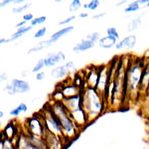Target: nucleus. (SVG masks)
I'll list each match as a JSON object with an SVG mask.
<instances>
[{"mask_svg":"<svg viewBox=\"0 0 149 149\" xmlns=\"http://www.w3.org/2000/svg\"><path fill=\"white\" fill-rule=\"evenodd\" d=\"M143 60L136 58L130 60V63L126 68V86H127V100H136L140 97V81L144 70Z\"/></svg>","mask_w":149,"mask_h":149,"instance_id":"1","label":"nucleus"},{"mask_svg":"<svg viewBox=\"0 0 149 149\" xmlns=\"http://www.w3.org/2000/svg\"><path fill=\"white\" fill-rule=\"evenodd\" d=\"M81 98H83V109L88 114L90 122H93L100 115H102L107 107L104 97L95 88H84L81 91Z\"/></svg>","mask_w":149,"mask_h":149,"instance_id":"2","label":"nucleus"},{"mask_svg":"<svg viewBox=\"0 0 149 149\" xmlns=\"http://www.w3.org/2000/svg\"><path fill=\"white\" fill-rule=\"evenodd\" d=\"M49 102L52 107L53 111L56 114L60 123H61L62 131H63V138L66 140L67 143H68V141L74 140L78 136L79 132L81 130L71 117L70 112L65 107L63 102H51V100Z\"/></svg>","mask_w":149,"mask_h":149,"instance_id":"3","label":"nucleus"},{"mask_svg":"<svg viewBox=\"0 0 149 149\" xmlns=\"http://www.w3.org/2000/svg\"><path fill=\"white\" fill-rule=\"evenodd\" d=\"M40 112L42 114L43 121H44L47 132H50V133L56 134V135L63 137V131H62L61 123H60L56 114L53 111L52 107L49 102L44 105V107L40 110Z\"/></svg>","mask_w":149,"mask_h":149,"instance_id":"4","label":"nucleus"},{"mask_svg":"<svg viewBox=\"0 0 149 149\" xmlns=\"http://www.w3.org/2000/svg\"><path fill=\"white\" fill-rule=\"evenodd\" d=\"M22 126L23 131H25L26 133L30 134V135L45 137V135L47 134V129L45 127L42 114H41L40 111L37 112V113H34L32 116L26 118Z\"/></svg>","mask_w":149,"mask_h":149,"instance_id":"5","label":"nucleus"},{"mask_svg":"<svg viewBox=\"0 0 149 149\" xmlns=\"http://www.w3.org/2000/svg\"><path fill=\"white\" fill-rule=\"evenodd\" d=\"M98 68H100L98 81L95 90L104 97L107 86L109 85V65H102V66H98Z\"/></svg>","mask_w":149,"mask_h":149,"instance_id":"6","label":"nucleus"},{"mask_svg":"<svg viewBox=\"0 0 149 149\" xmlns=\"http://www.w3.org/2000/svg\"><path fill=\"white\" fill-rule=\"evenodd\" d=\"M23 129H21V125L17 123L16 120H11L4 126L3 130H2V136L5 138L12 139L15 140L18 138V136L22 133Z\"/></svg>","mask_w":149,"mask_h":149,"instance_id":"7","label":"nucleus"},{"mask_svg":"<svg viewBox=\"0 0 149 149\" xmlns=\"http://www.w3.org/2000/svg\"><path fill=\"white\" fill-rule=\"evenodd\" d=\"M44 139L47 149H64L67 145L66 140L62 136L50 133V132H47Z\"/></svg>","mask_w":149,"mask_h":149,"instance_id":"8","label":"nucleus"},{"mask_svg":"<svg viewBox=\"0 0 149 149\" xmlns=\"http://www.w3.org/2000/svg\"><path fill=\"white\" fill-rule=\"evenodd\" d=\"M70 115H71V117L73 118L74 123L77 124V126L80 128V130H83L88 123H91L90 120H88V114H86V112L85 111L84 109L70 112Z\"/></svg>","mask_w":149,"mask_h":149,"instance_id":"9","label":"nucleus"},{"mask_svg":"<svg viewBox=\"0 0 149 149\" xmlns=\"http://www.w3.org/2000/svg\"><path fill=\"white\" fill-rule=\"evenodd\" d=\"M98 73H100L98 67H90L88 72L85 74V83L86 88H95L98 81Z\"/></svg>","mask_w":149,"mask_h":149,"instance_id":"10","label":"nucleus"},{"mask_svg":"<svg viewBox=\"0 0 149 149\" xmlns=\"http://www.w3.org/2000/svg\"><path fill=\"white\" fill-rule=\"evenodd\" d=\"M45 59V64H46L47 68H51V67H55L58 64L64 63L66 61V55L64 52H51L46 55Z\"/></svg>","mask_w":149,"mask_h":149,"instance_id":"11","label":"nucleus"},{"mask_svg":"<svg viewBox=\"0 0 149 149\" xmlns=\"http://www.w3.org/2000/svg\"><path fill=\"white\" fill-rule=\"evenodd\" d=\"M63 104L65 105V107H66L69 112L83 109V98H81V95H74V97H65V100H63Z\"/></svg>","mask_w":149,"mask_h":149,"instance_id":"12","label":"nucleus"},{"mask_svg":"<svg viewBox=\"0 0 149 149\" xmlns=\"http://www.w3.org/2000/svg\"><path fill=\"white\" fill-rule=\"evenodd\" d=\"M137 44V37L134 34H130L123 39L119 40L117 44L115 45V49L120 51V50H132Z\"/></svg>","mask_w":149,"mask_h":149,"instance_id":"13","label":"nucleus"},{"mask_svg":"<svg viewBox=\"0 0 149 149\" xmlns=\"http://www.w3.org/2000/svg\"><path fill=\"white\" fill-rule=\"evenodd\" d=\"M59 88H61V91L63 92L65 97H74V95H78L81 93V90L77 86H74L72 81L68 84H64L62 83V85H60L58 86Z\"/></svg>","mask_w":149,"mask_h":149,"instance_id":"14","label":"nucleus"},{"mask_svg":"<svg viewBox=\"0 0 149 149\" xmlns=\"http://www.w3.org/2000/svg\"><path fill=\"white\" fill-rule=\"evenodd\" d=\"M149 90V62L145 64L144 70L142 73V78L140 81V95L141 97H146Z\"/></svg>","mask_w":149,"mask_h":149,"instance_id":"15","label":"nucleus"},{"mask_svg":"<svg viewBox=\"0 0 149 149\" xmlns=\"http://www.w3.org/2000/svg\"><path fill=\"white\" fill-rule=\"evenodd\" d=\"M12 86H14L16 93H26L30 92L31 86L28 81L25 80H21V79H12L10 81Z\"/></svg>","mask_w":149,"mask_h":149,"instance_id":"16","label":"nucleus"},{"mask_svg":"<svg viewBox=\"0 0 149 149\" xmlns=\"http://www.w3.org/2000/svg\"><path fill=\"white\" fill-rule=\"evenodd\" d=\"M68 74H70V73L68 70L66 69L65 65H60V66L55 67L50 72V76L54 80H64V79L67 78Z\"/></svg>","mask_w":149,"mask_h":149,"instance_id":"17","label":"nucleus"},{"mask_svg":"<svg viewBox=\"0 0 149 149\" xmlns=\"http://www.w3.org/2000/svg\"><path fill=\"white\" fill-rule=\"evenodd\" d=\"M55 43L53 42L51 39H48V40H44V41H41L38 44H36L35 46L31 47L30 49L28 50L27 54L28 55H31V54H34L36 52H40V51H43L45 49H48V48L52 47Z\"/></svg>","mask_w":149,"mask_h":149,"instance_id":"18","label":"nucleus"},{"mask_svg":"<svg viewBox=\"0 0 149 149\" xmlns=\"http://www.w3.org/2000/svg\"><path fill=\"white\" fill-rule=\"evenodd\" d=\"M95 43L91 42V41L85 39H81L80 42L77 43L76 45L73 47V52L74 53H80V52H85V51H88L92 48L95 47Z\"/></svg>","mask_w":149,"mask_h":149,"instance_id":"19","label":"nucleus"},{"mask_svg":"<svg viewBox=\"0 0 149 149\" xmlns=\"http://www.w3.org/2000/svg\"><path fill=\"white\" fill-rule=\"evenodd\" d=\"M15 142L17 149H26L28 146H30L32 144L30 139V134L26 133L25 131H22V133L18 136V138L16 139Z\"/></svg>","mask_w":149,"mask_h":149,"instance_id":"20","label":"nucleus"},{"mask_svg":"<svg viewBox=\"0 0 149 149\" xmlns=\"http://www.w3.org/2000/svg\"><path fill=\"white\" fill-rule=\"evenodd\" d=\"M74 29V26H70L69 25V26H67V27L62 28V29H60V30H58L57 32L53 33V34L51 35V37H50L49 39H51L53 42L56 43L58 40H60L61 38H63L64 36H66V35H68V34H70V33L73 32Z\"/></svg>","mask_w":149,"mask_h":149,"instance_id":"21","label":"nucleus"},{"mask_svg":"<svg viewBox=\"0 0 149 149\" xmlns=\"http://www.w3.org/2000/svg\"><path fill=\"white\" fill-rule=\"evenodd\" d=\"M117 41L115 38L110 37V36H103L100 38V40L98 41V45L102 49H111L112 47H115V45L117 44Z\"/></svg>","mask_w":149,"mask_h":149,"instance_id":"22","label":"nucleus"},{"mask_svg":"<svg viewBox=\"0 0 149 149\" xmlns=\"http://www.w3.org/2000/svg\"><path fill=\"white\" fill-rule=\"evenodd\" d=\"M144 14H140V15H137L135 18L131 19L126 25V31L128 33H132L134 31H136L137 29L142 25V16Z\"/></svg>","mask_w":149,"mask_h":149,"instance_id":"23","label":"nucleus"},{"mask_svg":"<svg viewBox=\"0 0 149 149\" xmlns=\"http://www.w3.org/2000/svg\"><path fill=\"white\" fill-rule=\"evenodd\" d=\"M32 29H33V27L31 25H27V26H25V27H23V28L17 29V30H16V32H14L13 34L9 37V41H10V42H13V41H16V40L20 39L23 35H25L26 33L30 32Z\"/></svg>","mask_w":149,"mask_h":149,"instance_id":"24","label":"nucleus"},{"mask_svg":"<svg viewBox=\"0 0 149 149\" xmlns=\"http://www.w3.org/2000/svg\"><path fill=\"white\" fill-rule=\"evenodd\" d=\"M0 149H17L15 140L5 138L4 136H2V139L0 140Z\"/></svg>","mask_w":149,"mask_h":149,"instance_id":"25","label":"nucleus"},{"mask_svg":"<svg viewBox=\"0 0 149 149\" xmlns=\"http://www.w3.org/2000/svg\"><path fill=\"white\" fill-rule=\"evenodd\" d=\"M140 8H141V6H140V4H139L138 0H136V1H130L126 5L125 8L123 9V12L126 14H131V13H134V12L138 11Z\"/></svg>","mask_w":149,"mask_h":149,"instance_id":"26","label":"nucleus"},{"mask_svg":"<svg viewBox=\"0 0 149 149\" xmlns=\"http://www.w3.org/2000/svg\"><path fill=\"white\" fill-rule=\"evenodd\" d=\"M30 139H31V143L33 145L37 146V147H39L41 149H47L44 137H40V136H36V135H30Z\"/></svg>","mask_w":149,"mask_h":149,"instance_id":"27","label":"nucleus"},{"mask_svg":"<svg viewBox=\"0 0 149 149\" xmlns=\"http://www.w3.org/2000/svg\"><path fill=\"white\" fill-rule=\"evenodd\" d=\"M51 102H63V100H65V95L63 92L61 91V88H57L56 90L54 91L51 93Z\"/></svg>","mask_w":149,"mask_h":149,"instance_id":"28","label":"nucleus"},{"mask_svg":"<svg viewBox=\"0 0 149 149\" xmlns=\"http://www.w3.org/2000/svg\"><path fill=\"white\" fill-rule=\"evenodd\" d=\"M31 6H32V3L28 2V3H26V4H22V5L13 7V8L11 9V12L13 14H20V13H22V12L26 11L28 8H30Z\"/></svg>","mask_w":149,"mask_h":149,"instance_id":"29","label":"nucleus"},{"mask_svg":"<svg viewBox=\"0 0 149 149\" xmlns=\"http://www.w3.org/2000/svg\"><path fill=\"white\" fill-rule=\"evenodd\" d=\"M81 6L83 5H81V2L80 0H73L69 5V11L71 13H76L80 10Z\"/></svg>","mask_w":149,"mask_h":149,"instance_id":"30","label":"nucleus"},{"mask_svg":"<svg viewBox=\"0 0 149 149\" xmlns=\"http://www.w3.org/2000/svg\"><path fill=\"white\" fill-rule=\"evenodd\" d=\"M46 67V64H45V59L44 58H42V59L38 60V62L36 63V65L34 66V68L32 69V73H40V72H42V70Z\"/></svg>","mask_w":149,"mask_h":149,"instance_id":"31","label":"nucleus"},{"mask_svg":"<svg viewBox=\"0 0 149 149\" xmlns=\"http://www.w3.org/2000/svg\"><path fill=\"white\" fill-rule=\"evenodd\" d=\"M86 39L95 44V43H98V41L100 40V34L98 32H92L86 35Z\"/></svg>","mask_w":149,"mask_h":149,"instance_id":"32","label":"nucleus"},{"mask_svg":"<svg viewBox=\"0 0 149 149\" xmlns=\"http://www.w3.org/2000/svg\"><path fill=\"white\" fill-rule=\"evenodd\" d=\"M46 20H47L46 16H40V17H36L30 22V25L32 26V27H35V26H37V25L44 24L45 22H46Z\"/></svg>","mask_w":149,"mask_h":149,"instance_id":"33","label":"nucleus"},{"mask_svg":"<svg viewBox=\"0 0 149 149\" xmlns=\"http://www.w3.org/2000/svg\"><path fill=\"white\" fill-rule=\"evenodd\" d=\"M4 90H5V93L8 95H17V93H16L14 86H12L11 81H8V83H6L5 86H4Z\"/></svg>","mask_w":149,"mask_h":149,"instance_id":"34","label":"nucleus"},{"mask_svg":"<svg viewBox=\"0 0 149 149\" xmlns=\"http://www.w3.org/2000/svg\"><path fill=\"white\" fill-rule=\"evenodd\" d=\"M107 36H110V37L115 38L116 40L119 39V33H118V31L116 30V28H115V27L107 28Z\"/></svg>","mask_w":149,"mask_h":149,"instance_id":"35","label":"nucleus"},{"mask_svg":"<svg viewBox=\"0 0 149 149\" xmlns=\"http://www.w3.org/2000/svg\"><path fill=\"white\" fill-rule=\"evenodd\" d=\"M100 2L98 1V0H91L90 2H88V9H90V10H92V11H95L100 7Z\"/></svg>","mask_w":149,"mask_h":149,"instance_id":"36","label":"nucleus"},{"mask_svg":"<svg viewBox=\"0 0 149 149\" xmlns=\"http://www.w3.org/2000/svg\"><path fill=\"white\" fill-rule=\"evenodd\" d=\"M46 33H47V28L46 27H41V28H39L35 32L34 38H36V39H40V38H43L45 35H46Z\"/></svg>","mask_w":149,"mask_h":149,"instance_id":"37","label":"nucleus"},{"mask_svg":"<svg viewBox=\"0 0 149 149\" xmlns=\"http://www.w3.org/2000/svg\"><path fill=\"white\" fill-rule=\"evenodd\" d=\"M74 19H76V15H72V16H70V17H68V18L64 19V20L60 21V22H59V25H61V26L67 25V26H68V24H70L71 22H73Z\"/></svg>","mask_w":149,"mask_h":149,"instance_id":"38","label":"nucleus"},{"mask_svg":"<svg viewBox=\"0 0 149 149\" xmlns=\"http://www.w3.org/2000/svg\"><path fill=\"white\" fill-rule=\"evenodd\" d=\"M64 65H65V67H66V69L69 71L70 74H71V72L76 70V65H74L73 61H69V62H67V63H65Z\"/></svg>","mask_w":149,"mask_h":149,"instance_id":"39","label":"nucleus"},{"mask_svg":"<svg viewBox=\"0 0 149 149\" xmlns=\"http://www.w3.org/2000/svg\"><path fill=\"white\" fill-rule=\"evenodd\" d=\"M17 109L20 110L21 113H25V112L28 111V107H27V104H26L25 102H21L20 104L17 107Z\"/></svg>","mask_w":149,"mask_h":149,"instance_id":"40","label":"nucleus"},{"mask_svg":"<svg viewBox=\"0 0 149 149\" xmlns=\"http://www.w3.org/2000/svg\"><path fill=\"white\" fill-rule=\"evenodd\" d=\"M33 19H34V15L32 13H26L23 15V20L26 22H31Z\"/></svg>","mask_w":149,"mask_h":149,"instance_id":"41","label":"nucleus"},{"mask_svg":"<svg viewBox=\"0 0 149 149\" xmlns=\"http://www.w3.org/2000/svg\"><path fill=\"white\" fill-rule=\"evenodd\" d=\"M8 74L6 73V72H1V74H0V81H1V83H8Z\"/></svg>","mask_w":149,"mask_h":149,"instance_id":"42","label":"nucleus"},{"mask_svg":"<svg viewBox=\"0 0 149 149\" xmlns=\"http://www.w3.org/2000/svg\"><path fill=\"white\" fill-rule=\"evenodd\" d=\"M45 76H46V74H45V72H40V73H37L36 74V76H35V78H36V80L37 81H43L45 79Z\"/></svg>","mask_w":149,"mask_h":149,"instance_id":"43","label":"nucleus"},{"mask_svg":"<svg viewBox=\"0 0 149 149\" xmlns=\"http://www.w3.org/2000/svg\"><path fill=\"white\" fill-rule=\"evenodd\" d=\"M105 15H107V12H102V13H97V14H95V15L93 16V20H100V19H102V17H104Z\"/></svg>","mask_w":149,"mask_h":149,"instance_id":"44","label":"nucleus"},{"mask_svg":"<svg viewBox=\"0 0 149 149\" xmlns=\"http://www.w3.org/2000/svg\"><path fill=\"white\" fill-rule=\"evenodd\" d=\"M9 113H10L11 116L16 117V116H18V115L20 114L21 112H20V110H19V109H17V107H14L13 109H11V110H10V112H9Z\"/></svg>","mask_w":149,"mask_h":149,"instance_id":"45","label":"nucleus"},{"mask_svg":"<svg viewBox=\"0 0 149 149\" xmlns=\"http://www.w3.org/2000/svg\"><path fill=\"white\" fill-rule=\"evenodd\" d=\"M10 3H13V0H1L0 1V7L3 8V7L8 6Z\"/></svg>","mask_w":149,"mask_h":149,"instance_id":"46","label":"nucleus"},{"mask_svg":"<svg viewBox=\"0 0 149 149\" xmlns=\"http://www.w3.org/2000/svg\"><path fill=\"white\" fill-rule=\"evenodd\" d=\"M26 24H27V22H26V21H24V20H22V21H20V22H18L17 24H16V28H17V29L23 28V27H25V26H27Z\"/></svg>","mask_w":149,"mask_h":149,"instance_id":"47","label":"nucleus"},{"mask_svg":"<svg viewBox=\"0 0 149 149\" xmlns=\"http://www.w3.org/2000/svg\"><path fill=\"white\" fill-rule=\"evenodd\" d=\"M29 74H30V71H29V70H23V71L21 72V76H22V78H27Z\"/></svg>","mask_w":149,"mask_h":149,"instance_id":"48","label":"nucleus"},{"mask_svg":"<svg viewBox=\"0 0 149 149\" xmlns=\"http://www.w3.org/2000/svg\"><path fill=\"white\" fill-rule=\"evenodd\" d=\"M8 43H10V41H9V38H1L0 39V44H8Z\"/></svg>","mask_w":149,"mask_h":149,"instance_id":"49","label":"nucleus"},{"mask_svg":"<svg viewBox=\"0 0 149 149\" xmlns=\"http://www.w3.org/2000/svg\"><path fill=\"white\" fill-rule=\"evenodd\" d=\"M126 3V1L125 0H120V1H117V2H115V6L116 7H119V6H122V5H124V4Z\"/></svg>","mask_w":149,"mask_h":149,"instance_id":"50","label":"nucleus"},{"mask_svg":"<svg viewBox=\"0 0 149 149\" xmlns=\"http://www.w3.org/2000/svg\"><path fill=\"white\" fill-rule=\"evenodd\" d=\"M79 17L80 18H86V17H88V14L86 13V12H81V13L79 14Z\"/></svg>","mask_w":149,"mask_h":149,"instance_id":"51","label":"nucleus"},{"mask_svg":"<svg viewBox=\"0 0 149 149\" xmlns=\"http://www.w3.org/2000/svg\"><path fill=\"white\" fill-rule=\"evenodd\" d=\"M139 4H145V5H147L149 3V0H138Z\"/></svg>","mask_w":149,"mask_h":149,"instance_id":"52","label":"nucleus"},{"mask_svg":"<svg viewBox=\"0 0 149 149\" xmlns=\"http://www.w3.org/2000/svg\"><path fill=\"white\" fill-rule=\"evenodd\" d=\"M26 149H41V148L37 147V146H35V145H33V144H31V145L28 146V147L26 148Z\"/></svg>","mask_w":149,"mask_h":149,"instance_id":"53","label":"nucleus"},{"mask_svg":"<svg viewBox=\"0 0 149 149\" xmlns=\"http://www.w3.org/2000/svg\"><path fill=\"white\" fill-rule=\"evenodd\" d=\"M23 0H13V3H16V4H20L21 5V3H23Z\"/></svg>","mask_w":149,"mask_h":149,"instance_id":"54","label":"nucleus"},{"mask_svg":"<svg viewBox=\"0 0 149 149\" xmlns=\"http://www.w3.org/2000/svg\"><path fill=\"white\" fill-rule=\"evenodd\" d=\"M4 117V112L3 110H0V119H3Z\"/></svg>","mask_w":149,"mask_h":149,"instance_id":"55","label":"nucleus"},{"mask_svg":"<svg viewBox=\"0 0 149 149\" xmlns=\"http://www.w3.org/2000/svg\"><path fill=\"white\" fill-rule=\"evenodd\" d=\"M146 149H149V139L146 141Z\"/></svg>","mask_w":149,"mask_h":149,"instance_id":"56","label":"nucleus"},{"mask_svg":"<svg viewBox=\"0 0 149 149\" xmlns=\"http://www.w3.org/2000/svg\"><path fill=\"white\" fill-rule=\"evenodd\" d=\"M83 7H84V9H88V3L84 4V5H83Z\"/></svg>","mask_w":149,"mask_h":149,"instance_id":"57","label":"nucleus"},{"mask_svg":"<svg viewBox=\"0 0 149 149\" xmlns=\"http://www.w3.org/2000/svg\"><path fill=\"white\" fill-rule=\"evenodd\" d=\"M146 7H148V8H149V3L147 4V5H146Z\"/></svg>","mask_w":149,"mask_h":149,"instance_id":"58","label":"nucleus"}]
</instances>
